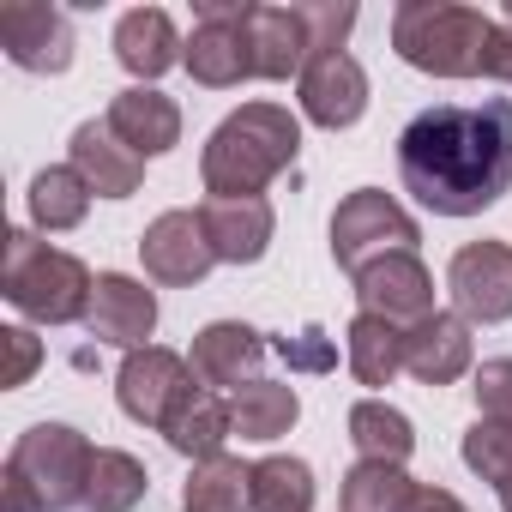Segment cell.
I'll return each instance as SVG.
<instances>
[{
	"label": "cell",
	"instance_id": "cell-17",
	"mask_svg": "<svg viewBox=\"0 0 512 512\" xmlns=\"http://www.w3.org/2000/svg\"><path fill=\"white\" fill-rule=\"evenodd\" d=\"M103 121H109L115 139H121L133 157H145V163H151V157H169V151L181 145V103L163 97L157 85H127V91H115Z\"/></svg>",
	"mask_w": 512,
	"mask_h": 512
},
{
	"label": "cell",
	"instance_id": "cell-24",
	"mask_svg": "<svg viewBox=\"0 0 512 512\" xmlns=\"http://www.w3.org/2000/svg\"><path fill=\"white\" fill-rule=\"evenodd\" d=\"M229 434H235V416H229V398L223 392H193L175 416H169V428H163V440H169V452H181L187 464H205V458H217L223 446H229Z\"/></svg>",
	"mask_w": 512,
	"mask_h": 512
},
{
	"label": "cell",
	"instance_id": "cell-12",
	"mask_svg": "<svg viewBox=\"0 0 512 512\" xmlns=\"http://www.w3.org/2000/svg\"><path fill=\"white\" fill-rule=\"evenodd\" d=\"M350 284H356V308L392 326H416L434 314V272L422 266V253H386V260L362 266Z\"/></svg>",
	"mask_w": 512,
	"mask_h": 512
},
{
	"label": "cell",
	"instance_id": "cell-3",
	"mask_svg": "<svg viewBox=\"0 0 512 512\" xmlns=\"http://www.w3.org/2000/svg\"><path fill=\"white\" fill-rule=\"evenodd\" d=\"M91 266L67 247H49L37 229H7L0 247V296L31 326H85L91 314Z\"/></svg>",
	"mask_w": 512,
	"mask_h": 512
},
{
	"label": "cell",
	"instance_id": "cell-33",
	"mask_svg": "<svg viewBox=\"0 0 512 512\" xmlns=\"http://www.w3.org/2000/svg\"><path fill=\"white\" fill-rule=\"evenodd\" d=\"M470 392H476V416L512 422V356H488L470 374Z\"/></svg>",
	"mask_w": 512,
	"mask_h": 512
},
{
	"label": "cell",
	"instance_id": "cell-39",
	"mask_svg": "<svg viewBox=\"0 0 512 512\" xmlns=\"http://www.w3.org/2000/svg\"><path fill=\"white\" fill-rule=\"evenodd\" d=\"M500 512H512V488H500Z\"/></svg>",
	"mask_w": 512,
	"mask_h": 512
},
{
	"label": "cell",
	"instance_id": "cell-30",
	"mask_svg": "<svg viewBox=\"0 0 512 512\" xmlns=\"http://www.w3.org/2000/svg\"><path fill=\"white\" fill-rule=\"evenodd\" d=\"M253 512H314V464L272 452L253 464Z\"/></svg>",
	"mask_w": 512,
	"mask_h": 512
},
{
	"label": "cell",
	"instance_id": "cell-19",
	"mask_svg": "<svg viewBox=\"0 0 512 512\" xmlns=\"http://www.w3.org/2000/svg\"><path fill=\"white\" fill-rule=\"evenodd\" d=\"M67 163L85 175V187L97 199H133L139 181H145V157H133L109 121H79L73 139H67Z\"/></svg>",
	"mask_w": 512,
	"mask_h": 512
},
{
	"label": "cell",
	"instance_id": "cell-2",
	"mask_svg": "<svg viewBox=\"0 0 512 512\" xmlns=\"http://www.w3.org/2000/svg\"><path fill=\"white\" fill-rule=\"evenodd\" d=\"M302 121L284 103H241L223 115L199 151V181L211 199H266V187L296 163Z\"/></svg>",
	"mask_w": 512,
	"mask_h": 512
},
{
	"label": "cell",
	"instance_id": "cell-28",
	"mask_svg": "<svg viewBox=\"0 0 512 512\" xmlns=\"http://www.w3.org/2000/svg\"><path fill=\"white\" fill-rule=\"evenodd\" d=\"M416 476L404 470V464H350L344 470V488H338V506L344 512H410V500H416Z\"/></svg>",
	"mask_w": 512,
	"mask_h": 512
},
{
	"label": "cell",
	"instance_id": "cell-23",
	"mask_svg": "<svg viewBox=\"0 0 512 512\" xmlns=\"http://www.w3.org/2000/svg\"><path fill=\"white\" fill-rule=\"evenodd\" d=\"M31 229L37 235H67V229H79L85 217H91V187H85V175L73 169V163H49V169H37L31 175Z\"/></svg>",
	"mask_w": 512,
	"mask_h": 512
},
{
	"label": "cell",
	"instance_id": "cell-29",
	"mask_svg": "<svg viewBox=\"0 0 512 512\" xmlns=\"http://www.w3.org/2000/svg\"><path fill=\"white\" fill-rule=\"evenodd\" d=\"M145 494H151L145 464H139L127 446H97L91 488H85V512H133Z\"/></svg>",
	"mask_w": 512,
	"mask_h": 512
},
{
	"label": "cell",
	"instance_id": "cell-40",
	"mask_svg": "<svg viewBox=\"0 0 512 512\" xmlns=\"http://www.w3.org/2000/svg\"><path fill=\"white\" fill-rule=\"evenodd\" d=\"M500 19H506V25H512V0H506V7H500Z\"/></svg>",
	"mask_w": 512,
	"mask_h": 512
},
{
	"label": "cell",
	"instance_id": "cell-38",
	"mask_svg": "<svg viewBox=\"0 0 512 512\" xmlns=\"http://www.w3.org/2000/svg\"><path fill=\"white\" fill-rule=\"evenodd\" d=\"M410 512H470L452 488H434V482H422L416 488V500H410Z\"/></svg>",
	"mask_w": 512,
	"mask_h": 512
},
{
	"label": "cell",
	"instance_id": "cell-14",
	"mask_svg": "<svg viewBox=\"0 0 512 512\" xmlns=\"http://www.w3.org/2000/svg\"><path fill=\"white\" fill-rule=\"evenodd\" d=\"M266 350H272V344L253 332V326H241V320H211V326L193 332L187 362H193V380H199L205 392H241V386L260 380Z\"/></svg>",
	"mask_w": 512,
	"mask_h": 512
},
{
	"label": "cell",
	"instance_id": "cell-20",
	"mask_svg": "<svg viewBox=\"0 0 512 512\" xmlns=\"http://www.w3.org/2000/svg\"><path fill=\"white\" fill-rule=\"evenodd\" d=\"M187 43L163 7H127L115 19V61L133 73V85H157L169 67H181Z\"/></svg>",
	"mask_w": 512,
	"mask_h": 512
},
{
	"label": "cell",
	"instance_id": "cell-32",
	"mask_svg": "<svg viewBox=\"0 0 512 512\" xmlns=\"http://www.w3.org/2000/svg\"><path fill=\"white\" fill-rule=\"evenodd\" d=\"M302 25H308L314 55H338L344 37L356 31V7L350 0H302Z\"/></svg>",
	"mask_w": 512,
	"mask_h": 512
},
{
	"label": "cell",
	"instance_id": "cell-10",
	"mask_svg": "<svg viewBox=\"0 0 512 512\" xmlns=\"http://www.w3.org/2000/svg\"><path fill=\"white\" fill-rule=\"evenodd\" d=\"M139 260H145V278L151 284H169V290L205 284V272L217 266L211 235H205V217L199 211H163V217H151L145 235H139Z\"/></svg>",
	"mask_w": 512,
	"mask_h": 512
},
{
	"label": "cell",
	"instance_id": "cell-4",
	"mask_svg": "<svg viewBox=\"0 0 512 512\" xmlns=\"http://www.w3.org/2000/svg\"><path fill=\"white\" fill-rule=\"evenodd\" d=\"M488 37L494 19L464 0H398L392 7V49L428 79H476Z\"/></svg>",
	"mask_w": 512,
	"mask_h": 512
},
{
	"label": "cell",
	"instance_id": "cell-9",
	"mask_svg": "<svg viewBox=\"0 0 512 512\" xmlns=\"http://www.w3.org/2000/svg\"><path fill=\"white\" fill-rule=\"evenodd\" d=\"M446 296L464 326L512 320V241H464L446 266Z\"/></svg>",
	"mask_w": 512,
	"mask_h": 512
},
{
	"label": "cell",
	"instance_id": "cell-8",
	"mask_svg": "<svg viewBox=\"0 0 512 512\" xmlns=\"http://www.w3.org/2000/svg\"><path fill=\"white\" fill-rule=\"evenodd\" d=\"M193 392H199L193 362H187L181 350H169V344L133 350V356L121 362V374H115V404H121V416L139 422V428H157V434L169 428V416H175Z\"/></svg>",
	"mask_w": 512,
	"mask_h": 512
},
{
	"label": "cell",
	"instance_id": "cell-27",
	"mask_svg": "<svg viewBox=\"0 0 512 512\" xmlns=\"http://www.w3.org/2000/svg\"><path fill=\"white\" fill-rule=\"evenodd\" d=\"M181 512H253V464L217 452L181 482Z\"/></svg>",
	"mask_w": 512,
	"mask_h": 512
},
{
	"label": "cell",
	"instance_id": "cell-16",
	"mask_svg": "<svg viewBox=\"0 0 512 512\" xmlns=\"http://www.w3.org/2000/svg\"><path fill=\"white\" fill-rule=\"evenodd\" d=\"M404 374L416 386H452L464 374H476V344H470V326L446 308H434L428 320L404 326Z\"/></svg>",
	"mask_w": 512,
	"mask_h": 512
},
{
	"label": "cell",
	"instance_id": "cell-21",
	"mask_svg": "<svg viewBox=\"0 0 512 512\" xmlns=\"http://www.w3.org/2000/svg\"><path fill=\"white\" fill-rule=\"evenodd\" d=\"M247 49H253V79H302V67L314 61L302 7H253L247 13Z\"/></svg>",
	"mask_w": 512,
	"mask_h": 512
},
{
	"label": "cell",
	"instance_id": "cell-25",
	"mask_svg": "<svg viewBox=\"0 0 512 512\" xmlns=\"http://www.w3.org/2000/svg\"><path fill=\"white\" fill-rule=\"evenodd\" d=\"M229 416H235V434H241V440L272 446V440H284V434L302 422V398H296V386H284V380H253V386L229 392Z\"/></svg>",
	"mask_w": 512,
	"mask_h": 512
},
{
	"label": "cell",
	"instance_id": "cell-36",
	"mask_svg": "<svg viewBox=\"0 0 512 512\" xmlns=\"http://www.w3.org/2000/svg\"><path fill=\"white\" fill-rule=\"evenodd\" d=\"M482 79H494V85L512 91V25L506 19H494V37L482 49Z\"/></svg>",
	"mask_w": 512,
	"mask_h": 512
},
{
	"label": "cell",
	"instance_id": "cell-37",
	"mask_svg": "<svg viewBox=\"0 0 512 512\" xmlns=\"http://www.w3.org/2000/svg\"><path fill=\"white\" fill-rule=\"evenodd\" d=\"M0 512H43V506H37V494H31L13 470H0Z\"/></svg>",
	"mask_w": 512,
	"mask_h": 512
},
{
	"label": "cell",
	"instance_id": "cell-26",
	"mask_svg": "<svg viewBox=\"0 0 512 512\" xmlns=\"http://www.w3.org/2000/svg\"><path fill=\"white\" fill-rule=\"evenodd\" d=\"M344 362L362 386H392L404 374V326H392L380 314H356L344 332Z\"/></svg>",
	"mask_w": 512,
	"mask_h": 512
},
{
	"label": "cell",
	"instance_id": "cell-13",
	"mask_svg": "<svg viewBox=\"0 0 512 512\" xmlns=\"http://www.w3.org/2000/svg\"><path fill=\"white\" fill-rule=\"evenodd\" d=\"M296 103H302V121L326 127V133H344L368 115V73L350 49L338 55H314L296 79Z\"/></svg>",
	"mask_w": 512,
	"mask_h": 512
},
{
	"label": "cell",
	"instance_id": "cell-5",
	"mask_svg": "<svg viewBox=\"0 0 512 512\" xmlns=\"http://www.w3.org/2000/svg\"><path fill=\"white\" fill-rule=\"evenodd\" d=\"M91 464H97V446L73 422H37L7 452V470L37 494L43 512H79L91 488Z\"/></svg>",
	"mask_w": 512,
	"mask_h": 512
},
{
	"label": "cell",
	"instance_id": "cell-6",
	"mask_svg": "<svg viewBox=\"0 0 512 512\" xmlns=\"http://www.w3.org/2000/svg\"><path fill=\"white\" fill-rule=\"evenodd\" d=\"M416 241H422L416 217H410L386 187H356V193H344L338 211H332V260H338L350 278H356L362 266L386 260V253H416Z\"/></svg>",
	"mask_w": 512,
	"mask_h": 512
},
{
	"label": "cell",
	"instance_id": "cell-34",
	"mask_svg": "<svg viewBox=\"0 0 512 512\" xmlns=\"http://www.w3.org/2000/svg\"><path fill=\"white\" fill-rule=\"evenodd\" d=\"M296 374H326V368H338V350H332V338L320 332V326H308V332H296V338H278L272 344Z\"/></svg>",
	"mask_w": 512,
	"mask_h": 512
},
{
	"label": "cell",
	"instance_id": "cell-11",
	"mask_svg": "<svg viewBox=\"0 0 512 512\" xmlns=\"http://www.w3.org/2000/svg\"><path fill=\"white\" fill-rule=\"evenodd\" d=\"M0 49L19 73H67L73 67V25L49 0H7L0 7Z\"/></svg>",
	"mask_w": 512,
	"mask_h": 512
},
{
	"label": "cell",
	"instance_id": "cell-1",
	"mask_svg": "<svg viewBox=\"0 0 512 512\" xmlns=\"http://www.w3.org/2000/svg\"><path fill=\"white\" fill-rule=\"evenodd\" d=\"M398 181L434 217H476L512 187V97L434 103L398 133Z\"/></svg>",
	"mask_w": 512,
	"mask_h": 512
},
{
	"label": "cell",
	"instance_id": "cell-35",
	"mask_svg": "<svg viewBox=\"0 0 512 512\" xmlns=\"http://www.w3.org/2000/svg\"><path fill=\"white\" fill-rule=\"evenodd\" d=\"M0 338H7V386H25V380L43 368V344H37V332H31V326H7Z\"/></svg>",
	"mask_w": 512,
	"mask_h": 512
},
{
	"label": "cell",
	"instance_id": "cell-22",
	"mask_svg": "<svg viewBox=\"0 0 512 512\" xmlns=\"http://www.w3.org/2000/svg\"><path fill=\"white\" fill-rule=\"evenodd\" d=\"M344 428H350V446L362 464H410V452H416V422L386 398H356Z\"/></svg>",
	"mask_w": 512,
	"mask_h": 512
},
{
	"label": "cell",
	"instance_id": "cell-7",
	"mask_svg": "<svg viewBox=\"0 0 512 512\" xmlns=\"http://www.w3.org/2000/svg\"><path fill=\"white\" fill-rule=\"evenodd\" d=\"M247 0H193V37L181 67L205 91H235L253 79V49H247Z\"/></svg>",
	"mask_w": 512,
	"mask_h": 512
},
{
	"label": "cell",
	"instance_id": "cell-18",
	"mask_svg": "<svg viewBox=\"0 0 512 512\" xmlns=\"http://www.w3.org/2000/svg\"><path fill=\"white\" fill-rule=\"evenodd\" d=\"M199 217H205L217 266H260L272 253V235H278L272 199H205Z\"/></svg>",
	"mask_w": 512,
	"mask_h": 512
},
{
	"label": "cell",
	"instance_id": "cell-15",
	"mask_svg": "<svg viewBox=\"0 0 512 512\" xmlns=\"http://www.w3.org/2000/svg\"><path fill=\"white\" fill-rule=\"evenodd\" d=\"M85 332L109 350H145L151 332H157V290H145L139 278L127 272H97V290H91V314H85Z\"/></svg>",
	"mask_w": 512,
	"mask_h": 512
},
{
	"label": "cell",
	"instance_id": "cell-31",
	"mask_svg": "<svg viewBox=\"0 0 512 512\" xmlns=\"http://www.w3.org/2000/svg\"><path fill=\"white\" fill-rule=\"evenodd\" d=\"M458 458L470 476H482L494 494L512 488V422H494V416H476L458 440Z\"/></svg>",
	"mask_w": 512,
	"mask_h": 512
}]
</instances>
